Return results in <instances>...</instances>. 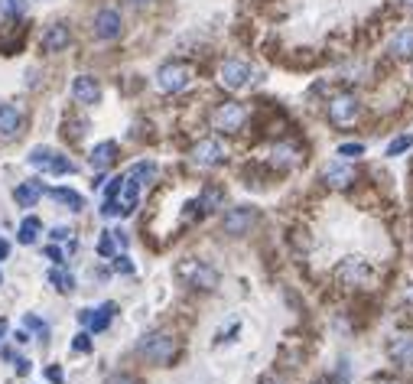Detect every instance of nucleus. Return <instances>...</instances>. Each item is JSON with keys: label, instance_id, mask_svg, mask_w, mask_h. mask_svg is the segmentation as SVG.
<instances>
[{"label": "nucleus", "instance_id": "f257e3e1", "mask_svg": "<svg viewBox=\"0 0 413 384\" xmlns=\"http://www.w3.org/2000/svg\"><path fill=\"white\" fill-rule=\"evenodd\" d=\"M140 179L134 173H124V176L111 179L104 192V215H130L134 208H137V199H140Z\"/></svg>", "mask_w": 413, "mask_h": 384}, {"label": "nucleus", "instance_id": "f03ea898", "mask_svg": "<svg viewBox=\"0 0 413 384\" xmlns=\"http://www.w3.org/2000/svg\"><path fill=\"white\" fill-rule=\"evenodd\" d=\"M137 352L144 355L146 361H154V365H166V361H173V355L179 352V342L169 332H146L144 338H140Z\"/></svg>", "mask_w": 413, "mask_h": 384}, {"label": "nucleus", "instance_id": "7ed1b4c3", "mask_svg": "<svg viewBox=\"0 0 413 384\" xmlns=\"http://www.w3.org/2000/svg\"><path fill=\"white\" fill-rule=\"evenodd\" d=\"M176 274H179V280H186L189 287H195V290H215L218 287V270L215 267H208L205 261H183L176 267Z\"/></svg>", "mask_w": 413, "mask_h": 384}, {"label": "nucleus", "instance_id": "20e7f679", "mask_svg": "<svg viewBox=\"0 0 413 384\" xmlns=\"http://www.w3.org/2000/svg\"><path fill=\"white\" fill-rule=\"evenodd\" d=\"M189 82H192V69L186 62H166V65H160V72H156V88L166 95L183 92Z\"/></svg>", "mask_w": 413, "mask_h": 384}, {"label": "nucleus", "instance_id": "39448f33", "mask_svg": "<svg viewBox=\"0 0 413 384\" xmlns=\"http://www.w3.org/2000/svg\"><path fill=\"white\" fill-rule=\"evenodd\" d=\"M245 121H247V111H245V105H237V101H222V105L212 111V127H215V131L235 134V131L245 127Z\"/></svg>", "mask_w": 413, "mask_h": 384}, {"label": "nucleus", "instance_id": "423d86ee", "mask_svg": "<svg viewBox=\"0 0 413 384\" xmlns=\"http://www.w3.org/2000/svg\"><path fill=\"white\" fill-rule=\"evenodd\" d=\"M30 163L36 169H43V173H53V176H65V173H72V160L69 156H62L55 154V150H49V146H36L30 154Z\"/></svg>", "mask_w": 413, "mask_h": 384}, {"label": "nucleus", "instance_id": "0eeeda50", "mask_svg": "<svg viewBox=\"0 0 413 384\" xmlns=\"http://www.w3.org/2000/svg\"><path fill=\"white\" fill-rule=\"evenodd\" d=\"M361 114V101L355 98V95H336V98L329 101V121L336 124V127H348V124H355V117Z\"/></svg>", "mask_w": 413, "mask_h": 384}, {"label": "nucleus", "instance_id": "6e6552de", "mask_svg": "<svg viewBox=\"0 0 413 384\" xmlns=\"http://www.w3.org/2000/svg\"><path fill=\"white\" fill-rule=\"evenodd\" d=\"M254 222H257V208L237 206V208H228V212H225L222 228H225V235H231V238H241V235H247V231H251Z\"/></svg>", "mask_w": 413, "mask_h": 384}, {"label": "nucleus", "instance_id": "1a4fd4ad", "mask_svg": "<svg viewBox=\"0 0 413 384\" xmlns=\"http://www.w3.org/2000/svg\"><path fill=\"white\" fill-rule=\"evenodd\" d=\"M222 160H225V146H222V140L205 137V140H199V144L192 146V163H195V166L208 169V166H218Z\"/></svg>", "mask_w": 413, "mask_h": 384}, {"label": "nucleus", "instance_id": "9d476101", "mask_svg": "<svg viewBox=\"0 0 413 384\" xmlns=\"http://www.w3.org/2000/svg\"><path fill=\"white\" fill-rule=\"evenodd\" d=\"M251 65H245V62L237 59H228L222 62V69H218V82L225 85V88H231V92H237V88H245L247 82H251Z\"/></svg>", "mask_w": 413, "mask_h": 384}, {"label": "nucleus", "instance_id": "9b49d317", "mask_svg": "<svg viewBox=\"0 0 413 384\" xmlns=\"http://www.w3.org/2000/svg\"><path fill=\"white\" fill-rule=\"evenodd\" d=\"M368 277H371V270H368V264L358 261V257H345L336 267V280L342 287H361Z\"/></svg>", "mask_w": 413, "mask_h": 384}, {"label": "nucleus", "instance_id": "f8f14e48", "mask_svg": "<svg viewBox=\"0 0 413 384\" xmlns=\"http://www.w3.org/2000/svg\"><path fill=\"white\" fill-rule=\"evenodd\" d=\"M23 127V108L16 105V101H4L0 105V137L14 140Z\"/></svg>", "mask_w": 413, "mask_h": 384}, {"label": "nucleus", "instance_id": "ddd939ff", "mask_svg": "<svg viewBox=\"0 0 413 384\" xmlns=\"http://www.w3.org/2000/svg\"><path fill=\"white\" fill-rule=\"evenodd\" d=\"M387 355L397 368H410L413 371V332H404V336H394L387 346Z\"/></svg>", "mask_w": 413, "mask_h": 384}, {"label": "nucleus", "instance_id": "4468645a", "mask_svg": "<svg viewBox=\"0 0 413 384\" xmlns=\"http://www.w3.org/2000/svg\"><path fill=\"white\" fill-rule=\"evenodd\" d=\"M95 36L104 39V43H111V39L121 36V14L111 7L98 10V16H95Z\"/></svg>", "mask_w": 413, "mask_h": 384}, {"label": "nucleus", "instance_id": "2eb2a0df", "mask_svg": "<svg viewBox=\"0 0 413 384\" xmlns=\"http://www.w3.org/2000/svg\"><path fill=\"white\" fill-rule=\"evenodd\" d=\"M69 43H72V33H69V26H65V23L46 26V33H43V39H39L43 53H62Z\"/></svg>", "mask_w": 413, "mask_h": 384}, {"label": "nucleus", "instance_id": "dca6fc26", "mask_svg": "<svg viewBox=\"0 0 413 384\" xmlns=\"http://www.w3.org/2000/svg\"><path fill=\"white\" fill-rule=\"evenodd\" d=\"M72 98H75L78 105H98V98H101V85L95 82L92 75H78L75 82H72Z\"/></svg>", "mask_w": 413, "mask_h": 384}, {"label": "nucleus", "instance_id": "f3484780", "mask_svg": "<svg viewBox=\"0 0 413 384\" xmlns=\"http://www.w3.org/2000/svg\"><path fill=\"white\" fill-rule=\"evenodd\" d=\"M111 316H114V303H104L101 309H85L78 319H82V323L88 326L92 332H101V329H107V326H111Z\"/></svg>", "mask_w": 413, "mask_h": 384}, {"label": "nucleus", "instance_id": "a211bd4d", "mask_svg": "<svg viewBox=\"0 0 413 384\" xmlns=\"http://www.w3.org/2000/svg\"><path fill=\"white\" fill-rule=\"evenodd\" d=\"M322 176H326V183H329L332 189H345V186L355 183V169L345 166V163H332V166H326Z\"/></svg>", "mask_w": 413, "mask_h": 384}, {"label": "nucleus", "instance_id": "6ab92c4d", "mask_svg": "<svg viewBox=\"0 0 413 384\" xmlns=\"http://www.w3.org/2000/svg\"><path fill=\"white\" fill-rule=\"evenodd\" d=\"M39 196H43V183L39 179H30V183H20L14 192V199L16 206H23V208H33L39 202Z\"/></svg>", "mask_w": 413, "mask_h": 384}, {"label": "nucleus", "instance_id": "aec40b11", "mask_svg": "<svg viewBox=\"0 0 413 384\" xmlns=\"http://www.w3.org/2000/svg\"><path fill=\"white\" fill-rule=\"evenodd\" d=\"M114 160H117V144H114V140H104V144H98L92 150V166L98 169V173H101V169H107Z\"/></svg>", "mask_w": 413, "mask_h": 384}, {"label": "nucleus", "instance_id": "412c9836", "mask_svg": "<svg viewBox=\"0 0 413 384\" xmlns=\"http://www.w3.org/2000/svg\"><path fill=\"white\" fill-rule=\"evenodd\" d=\"M225 206V189L222 186H205L199 196V208L202 212H218Z\"/></svg>", "mask_w": 413, "mask_h": 384}, {"label": "nucleus", "instance_id": "4be33fe9", "mask_svg": "<svg viewBox=\"0 0 413 384\" xmlns=\"http://www.w3.org/2000/svg\"><path fill=\"white\" fill-rule=\"evenodd\" d=\"M390 55H397V59L413 55V26H404L397 36L390 39Z\"/></svg>", "mask_w": 413, "mask_h": 384}, {"label": "nucleus", "instance_id": "5701e85b", "mask_svg": "<svg viewBox=\"0 0 413 384\" xmlns=\"http://www.w3.org/2000/svg\"><path fill=\"white\" fill-rule=\"evenodd\" d=\"M49 284H55V290H62V293H72V290H75V277H72L69 270L53 267V270H49Z\"/></svg>", "mask_w": 413, "mask_h": 384}, {"label": "nucleus", "instance_id": "b1692460", "mask_svg": "<svg viewBox=\"0 0 413 384\" xmlns=\"http://www.w3.org/2000/svg\"><path fill=\"white\" fill-rule=\"evenodd\" d=\"M53 199L62 202V206H69L72 212H82V208H85V199L78 196V192H72V189H53Z\"/></svg>", "mask_w": 413, "mask_h": 384}, {"label": "nucleus", "instance_id": "393cba45", "mask_svg": "<svg viewBox=\"0 0 413 384\" xmlns=\"http://www.w3.org/2000/svg\"><path fill=\"white\" fill-rule=\"evenodd\" d=\"M39 228H43V225H39V218H23L20 235H16V238H20V245H33V241H36V235H39Z\"/></svg>", "mask_w": 413, "mask_h": 384}, {"label": "nucleus", "instance_id": "a878e982", "mask_svg": "<svg viewBox=\"0 0 413 384\" xmlns=\"http://www.w3.org/2000/svg\"><path fill=\"white\" fill-rule=\"evenodd\" d=\"M26 10V0H0V16H20Z\"/></svg>", "mask_w": 413, "mask_h": 384}, {"label": "nucleus", "instance_id": "bb28decb", "mask_svg": "<svg viewBox=\"0 0 413 384\" xmlns=\"http://www.w3.org/2000/svg\"><path fill=\"white\" fill-rule=\"evenodd\" d=\"M413 146V137H407V134H400V137H394L390 140V146H387V156H400L404 150H410Z\"/></svg>", "mask_w": 413, "mask_h": 384}, {"label": "nucleus", "instance_id": "cd10ccee", "mask_svg": "<svg viewBox=\"0 0 413 384\" xmlns=\"http://www.w3.org/2000/svg\"><path fill=\"white\" fill-rule=\"evenodd\" d=\"M365 154V144H342L338 146V156H361Z\"/></svg>", "mask_w": 413, "mask_h": 384}, {"label": "nucleus", "instance_id": "c85d7f7f", "mask_svg": "<svg viewBox=\"0 0 413 384\" xmlns=\"http://www.w3.org/2000/svg\"><path fill=\"white\" fill-rule=\"evenodd\" d=\"M72 348H75V352H88V348H92V342H88V332H78L75 342H72Z\"/></svg>", "mask_w": 413, "mask_h": 384}, {"label": "nucleus", "instance_id": "c756f323", "mask_svg": "<svg viewBox=\"0 0 413 384\" xmlns=\"http://www.w3.org/2000/svg\"><path fill=\"white\" fill-rule=\"evenodd\" d=\"M26 326H30L33 332H39V338H46V323H39L36 316H26Z\"/></svg>", "mask_w": 413, "mask_h": 384}, {"label": "nucleus", "instance_id": "7c9ffc66", "mask_svg": "<svg viewBox=\"0 0 413 384\" xmlns=\"http://www.w3.org/2000/svg\"><path fill=\"white\" fill-rule=\"evenodd\" d=\"M104 384H140V381L134 375H111Z\"/></svg>", "mask_w": 413, "mask_h": 384}, {"label": "nucleus", "instance_id": "2f4dec72", "mask_svg": "<svg viewBox=\"0 0 413 384\" xmlns=\"http://www.w3.org/2000/svg\"><path fill=\"white\" fill-rule=\"evenodd\" d=\"M114 270H121V274H134V264H130L127 257H121V254H117V257H114Z\"/></svg>", "mask_w": 413, "mask_h": 384}, {"label": "nucleus", "instance_id": "473e14b6", "mask_svg": "<svg viewBox=\"0 0 413 384\" xmlns=\"http://www.w3.org/2000/svg\"><path fill=\"white\" fill-rule=\"evenodd\" d=\"M72 238V228H53V241H69Z\"/></svg>", "mask_w": 413, "mask_h": 384}, {"label": "nucleus", "instance_id": "72a5a7b5", "mask_svg": "<svg viewBox=\"0 0 413 384\" xmlns=\"http://www.w3.org/2000/svg\"><path fill=\"white\" fill-rule=\"evenodd\" d=\"M16 371H20V375H26V371H30V361H26V358H16Z\"/></svg>", "mask_w": 413, "mask_h": 384}, {"label": "nucleus", "instance_id": "f704fd0d", "mask_svg": "<svg viewBox=\"0 0 413 384\" xmlns=\"http://www.w3.org/2000/svg\"><path fill=\"white\" fill-rule=\"evenodd\" d=\"M46 254H49V257H53V261H55V264H59V261H62V251H59V247H49V251H46Z\"/></svg>", "mask_w": 413, "mask_h": 384}, {"label": "nucleus", "instance_id": "c9c22d12", "mask_svg": "<svg viewBox=\"0 0 413 384\" xmlns=\"http://www.w3.org/2000/svg\"><path fill=\"white\" fill-rule=\"evenodd\" d=\"M46 375H49V381H62V371L59 368H49Z\"/></svg>", "mask_w": 413, "mask_h": 384}, {"label": "nucleus", "instance_id": "e433bc0d", "mask_svg": "<svg viewBox=\"0 0 413 384\" xmlns=\"http://www.w3.org/2000/svg\"><path fill=\"white\" fill-rule=\"evenodd\" d=\"M134 7H146V4H154V0H130Z\"/></svg>", "mask_w": 413, "mask_h": 384}, {"label": "nucleus", "instance_id": "4c0bfd02", "mask_svg": "<svg viewBox=\"0 0 413 384\" xmlns=\"http://www.w3.org/2000/svg\"><path fill=\"white\" fill-rule=\"evenodd\" d=\"M7 251H10V247H7V241H0V257H7Z\"/></svg>", "mask_w": 413, "mask_h": 384}, {"label": "nucleus", "instance_id": "58836bf2", "mask_svg": "<svg viewBox=\"0 0 413 384\" xmlns=\"http://www.w3.org/2000/svg\"><path fill=\"white\" fill-rule=\"evenodd\" d=\"M260 384H284V381H280V378H264Z\"/></svg>", "mask_w": 413, "mask_h": 384}, {"label": "nucleus", "instance_id": "ea45409f", "mask_svg": "<svg viewBox=\"0 0 413 384\" xmlns=\"http://www.w3.org/2000/svg\"><path fill=\"white\" fill-rule=\"evenodd\" d=\"M316 384H332V381H329V378H319V381H316Z\"/></svg>", "mask_w": 413, "mask_h": 384}, {"label": "nucleus", "instance_id": "a19ab883", "mask_svg": "<svg viewBox=\"0 0 413 384\" xmlns=\"http://www.w3.org/2000/svg\"><path fill=\"white\" fill-rule=\"evenodd\" d=\"M400 4H407V7H413V0H400Z\"/></svg>", "mask_w": 413, "mask_h": 384}, {"label": "nucleus", "instance_id": "79ce46f5", "mask_svg": "<svg viewBox=\"0 0 413 384\" xmlns=\"http://www.w3.org/2000/svg\"><path fill=\"white\" fill-rule=\"evenodd\" d=\"M407 300H413V290H407Z\"/></svg>", "mask_w": 413, "mask_h": 384}, {"label": "nucleus", "instance_id": "37998d69", "mask_svg": "<svg viewBox=\"0 0 413 384\" xmlns=\"http://www.w3.org/2000/svg\"><path fill=\"white\" fill-rule=\"evenodd\" d=\"M0 332H4V323H0Z\"/></svg>", "mask_w": 413, "mask_h": 384}]
</instances>
